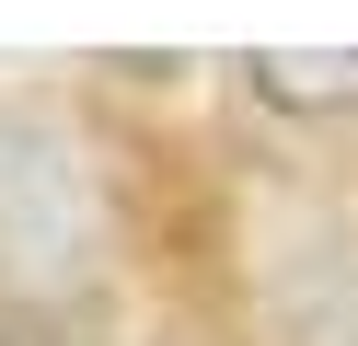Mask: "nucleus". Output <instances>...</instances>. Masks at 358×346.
<instances>
[{"label":"nucleus","instance_id":"1","mask_svg":"<svg viewBox=\"0 0 358 346\" xmlns=\"http://www.w3.org/2000/svg\"><path fill=\"white\" fill-rule=\"evenodd\" d=\"M104 266V196L93 161L47 127H0V289H81Z\"/></svg>","mask_w":358,"mask_h":346},{"label":"nucleus","instance_id":"2","mask_svg":"<svg viewBox=\"0 0 358 346\" xmlns=\"http://www.w3.org/2000/svg\"><path fill=\"white\" fill-rule=\"evenodd\" d=\"M278 346H358V243H301L266 266Z\"/></svg>","mask_w":358,"mask_h":346},{"label":"nucleus","instance_id":"3","mask_svg":"<svg viewBox=\"0 0 358 346\" xmlns=\"http://www.w3.org/2000/svg\"><path fill=\"white\" fill-rule=\"evenodd\" d=\"M243 81L278 115H358V46H255Z\"/></svg>","mask_w":358,"mask_h":346}]
</instances>
